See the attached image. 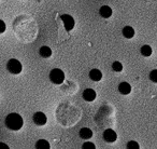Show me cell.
Listing matches in <instances>:
<instances>
[{"instance_id": "obj_21", "label": "cell", "mask_w": 157, "mask_h": 149, "mask_svg": "<svg viewBox=\"0 0 157 149\" xmlns=\"http://www.w3.org/2000/svg\"><path fill=\"white\" fill-rule=\"evenodd\" d=\"M0 146H5V147H7V148H9V147H8V145H6V144H2V143H0Z\"/></svg>"}, {"instance_id": "obj_7", "label": "cell", "mask_w": 157, "mask_h": 149, "mask_svg": "<svg viewBox=\"0 0 157 149\" xmlns=\"http://www.w3.org/2000/svg\"><path fill=\"white\" fill-rule=\"evenodd\" d=\"M82 96L86 102H93L96 99V92L93 89H86V90H84Z\"/></svg>"}, {"instance_id": "obj_18", "label": "cell", "mask_w": 157, "mask_h": 149, "mask_svg": "<svg viewBox=\"0 0 157 149\" xmlns=\"http://www.w3.org/2000/svg\"><path fill=\"white\" fill-rule=\"evenodd\" d=\"M150 79L152 80L153 82L157 83V69H154L150 72Z\"/></svg>"}, {"instance_id": "obj_8", "label": "cell", "mask_w": 157, "mask_h": 149, "mask_svg": "<svg viewBox=\"0 0 157 149\" xmlns=\"http://www.w3.org/2000/svg\"><path fill=\"white\" fill-rule=\"evenodd\" d=\"M118 91H120V93L123 95L129 94V93L131 92L130 84H129L128 82H122V83H120V86H118Z\"/></svg>"}, {"instance_id": "obj_13", "label": "cell", "mask_w": 157, "mask_h": 149, "mask_svg": "<svg viewBox=\"0 0 157 149\" xmlns=\"http://www.w3.org/2000/svg\"><path fill=\"white\" fill-rule=\"evenodd\" d=\"M39 53L42 57L46 58V57H50L52 55V50H51L48 46H41L39 50Z\"/></svg>"}, {"instance_id": "obj_14", "label": "cell", "mask_w": 157, "mask_h": 149, "mask_svg": "<svg viewBox=\"0 0 157 149\" xmlns=\"http://www.w3.org/2000/svg\"><path fill=\"white\" fill-rule=\"evenodd\" d=\"M36 148H38V149H42V148L50 149L51 146H50V144H48V140H45V139H39L37 143H36Z\"/></svg>"}, {"instance_id": "obj_20", "label": "cell", "mask_w": 157, "mask_h": 149, "mask_svg": "<svg viewBox=\"0 0 157 149\" xmlns=\"http://www.w3.org/2000/svg\"><path fill=\"white\" fill-rule=\"evenodd\" d=\"M6 31V24L3 21L0 20V34H2Z\"/></svg>"}, {"instance_id": "obj_1", "label": "cell", "mask_w": 157, "mask_h": 149, "mask_svg": "<svg viewBox=\"0 0 157 149\" xmlns=\"http://www.w3.org/2000/svg\"><path fill=\"white\" fill-rule=\"evenodd\" d=\"M6 127L8 129L12 130V131H18V130L22 129L23 127V118L16 112H12V114L8 115L7 118H6Z\"/></svg>"}, {"instance_id": "obj_9", "label": "cell", "mask_w": 157, "mask_h": 149, "mask_svg": "<svg viewBox=\"0 0 157 149\" xmlns=\"http://www.w3.org/2000/svg\"><path fill=\"white\" fill-rule=\"evenodd\" d=\"M90 78L93 81H100L102 79V74L99 69H92L90 71Z\"/></svg>"}, {"instance_id": "obj_4", "label": "cell", "mask_w": 157, "mask_h": 149, "mask_svg": "<svg viewBox=\"0 0 157 149\" xmlns=\"http://www.w3.org/2000/svg\"><path fill=\"white\" fill-rule=\"evenodd\" d=\"M61 21L63 22V25H65V28L67 31H70L73 29L74 27V20L73 18H72L71 15H69V14H63V15L60 16Z\"/></svg>"}, {"instance_id": "obj_6", "label": "cell", "mask_w": 157, "mask_h": 149, "mask_svg": "<svg viewBox=\"0 0 157 149\" xmlns=\"http://www.w3.org/2000/svg\"><path fill=\"white\" fill-rule=\"evenodd\" d=\"M102 137L107 143H114L116 140V138H117V134H116V132L113 131L112 129H108L103 132Z\"/></svg>"}, {"instance_id": "obj_5", "label": "cell", "mask_w": 157, "mask_h": 149, "mask_svg": "<svg viewBox=\"0 0 157 149\" xmlns=\"http://www.w3.org/2000/svg\"><path fill=\"white\" fill-rule=\"evenodd\" d=\"M33 120L36 125H40V127H41V125L45 124L46 121H48V118H46L45 114H43V112H41V111H38L33 115Z\"/></svg>"}, {"instance_id": "obj_10", "label": "cell", "mask_w": 157, "mask_h": 149, "mask_svg": "<svg viewBox=\"0 0 157 149\" xmlns=\"http://www.w3.org/2000/svg\"><path fill=\"white\" fill-rule=\"evenodd\" d=\"M99 13H100V15L102 18H108L112 15V9L110 7H108V6H102L100 8V10H99Z\"/></svg>"}, {"instance_id": "obj_11", "label": "cell", "mask_w": 157, "mask_h": 149, "mask_svg": "<svg viewBox=\"0 0 157 149\" xmlns=\"http://www.w3.org/2000/svg\"><path fill=\"white\" fill-rule=\"evenodd\" d=\"M80 136H81L82 138H84V139H90L93 136L92 130L88 129V127H82V129L80 130Z\"/></svg>"}, {"instance_id": "obj_15", "label": "cell", "mask_w": 157, "mask_h": 149, "mask_svg": "<svg viewBox=\"0 0 157 149\" xmlns=\"http://www.w3.org/2000/svg\"><path fill=\"white\" fill-rule=\"evenodd\" d=\"M140 52H141V54L143 55V56H151V54H152V48H151L150 46H143L141 48V50H140Z\"/></svg>"}, {"instance_id": "obj_19", "label": "cell", "mask_w": 157, "mask_h": 149, "mask_svg": "<svg viewBox=\"0 0 157 149\" xmlns=\"http://www.w3.org/2000/svg\"><path fill=\"white\" fill-rule=\"evenodd\" d=\"M82 148H90V149H94V148H96V146H95V144H93V143L86 142V143H84V144L82 145Z\"/></svg>"}, {"instance_id": "obj_3", "label": "cell", "mask_w": 157, "mask_h": 149, "mask_svg": "<svg viewBox=\"0 0 157 149\" xmlns=\"http://www.w3.org/2000/svg\"><path fill=\"white\" fill-rule=\"evenodd\" d=\"M7 69L9 70L11 74H18L21 71H22V64H21V62L17 61V59L11 58V59H9V61H8Z\"/></svg>"}, {"instance_id": "obj_12", "label": "cell", "mask_w": 157, "mask_h": 149, "mask_svg": "<svg viewBox=\"0 0 157 149\" xmlns=\"http://www.w3.org/2000/svg\"><path fill=\"white\" fill-rule=\"evenodd\" d=\"M123 35L127 39H130V38H132L135 36V29L130 26H125L123 28Z\"/></svg>"}, {"instance_id": "obj_17", "label": "cell", "mask_w": 157, "mask_h": 149, "mask_svg": "<svg viewBox=\"0 0 157 149\" xmlns=\"http://www.w3.org/2000/svg\"><path fill=\"white\" fill-rule=\"evenodd\" d=\"M127 148H129V149H139L140 146H139V144H138L137 142H133V140H131V142L127 143Z\"/></svg>"}, {"instance_id": "obj_2", "label": "cell", "mask_w": 157, "mask_h": 149, "mask_svg": "<svg viewBox=\"0 0 157 149\" xmlns=\"http://www.w3.org/2000/svg\"><path fill=\"white\" fill-rule=\"evenodd\" d=\"M50 80L54 84H61L65 81V74L61 69L59 68H55V69L51 70L50 72Z\"/></svg>"}, {"instance_id": "obj_16", "label": "cell", "mask_w": 157, "mask_h": 149, "mask_svg": "<svg viewBox=\"0 0 157 149\" xmlns=\"http://www.w3.org/2000/svg\"><path fill=\"white\" fill-rule=\"evenodd\" d=\"M112 69L116 72H121L123 70V65L121 62H113L112 64Z\"/></svg>"}]
</instances>
